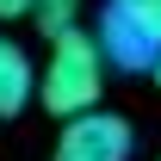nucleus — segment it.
I'll return each instance as SVG.
<instances>
[{"mask_svg":"<svg viewBox=\"0 0 161 161\" xmlns=\"http://www.w3.org/2000/svg\"><path fill=\"white\" fill-rule=\"evenodd\" d=\"M75 13H80V0H31V19H37V31H43V37L75 31Z\"/></svg>","mask_w":161,"mask_h":161,"instance_id":"4","label":"nucleus"},{"mask_svg":"<svg viewBox=\"0 0 161 161\" xmlns=\"http://www.w3.org/2000/svg\"><path fill=\"white\" fill-rule=\"evenodd\" d=\"M155 161H161V155H155Z\"/></svg>","mask_w":161,"mask_h":161,"instance_id":"8","label":"nucleus"},{"mask_svg":"<svg viewBox=\"0 0 161 161\" xmlns=\"http://www.w3.org/2000/svg\"><path fill=\"white\" fill-rule=\"evenodd\" d=\"M0 19H31V0H0Z\"/></svg>","mask_w":161,"mask_h":161,"instance_id":"6","label":"nucleus"},{"mask_svg":"<svg viewBox=\"0 0 161 161\" xmlns=\"http://www.w3.org/2000/svg\"><path fill=\"white\" fill-rule=\"evenodd\" d=\"M149 75H155V87H161V56H155V68H149Z\"/></svg>","mask_w":161,"mask_h":161,"instance_id":"7","label":"nucleus"},{"mask_svg":"<svg viewBox=\"0 0 161 161\" xmlns=\"http://www.w3.org/2000/svg\"><path fill=\"white\" fill-rule=\"evenodd\" d=\"M31 99H37V62L13 37H0V118H19Z\"/></svg>","mask_w":161,"mask_h":161,"instance_id":"3","label":"nucleus"},{"mask_svg":"<svg viewBox=\"0 0 161 161\" xmlns=\"http://www.w3.org/2000/svg\"><path fill=\"white\" fill-rule=\"evenodd\" d=\"M105 6H112L118 19H130L149 43H161V0H105Z\"/></svg>","mask_w":161,"mask_h":161,"instance_id":"5","label":"nucleus"},{"mask_svg":"<svg viewBox=\"0 0 161 161\" xmlns=\"http://www.w3.org/2000/svg\"><path fill=\"white\" fill-rule=\"evenodd\" d=\"M136 155V130L118 118V112H80V118L62 124L50 161H130Z\"/></svg>","mask_w":161,"mask_h":161,"instance_id":"2","label":"nucleus"},{"mask_svg":"<svg viewBox=\"0 0 161 161\" xmlns=\"http://www.w3.org/2000/svg\"><path fill=\"white\" fill-rule=\"evenodd\" d=\"M99 93H105V62L93 50V37L87 31L50 37V62L37 68V105L68 124L80 112H99Z\"/></svg>","mask_w":161,"mask_h":161,"instance_id":"1","label":"nucleus"}]
</instances>
